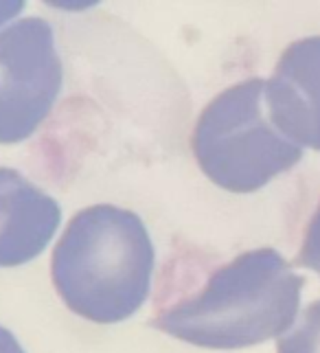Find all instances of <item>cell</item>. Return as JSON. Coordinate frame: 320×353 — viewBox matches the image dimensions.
Here are the masks:
<instances>
[{
	"label": "cell",
	"mask_w": 320,
	"mask_h": 353,
	"mask_svg": "<svg viewBox=\"0 0 320 353\" xmlns=\"http://www.w3.org/2000/svg\"><path fill=\"white\" fill-rule=\"evenodd\" d=\"M303 276L274 248H254L180 294L156 301L152 325L182 343L243 349L281 338L299 316Z\"/></svg>",
	"instance_id": "obj_1"
},
{
	"label": "cell",
	"mask_w": 320,
	"mask_h": 353,
	"mask_svg": "<svg viewBox=\"0 0 320 353\" xmlns=\"http://www.w3.org/2000/svg\"><path fill=\"white\" fill-rule=\"evenodd\" d=\"M154 261V243L137 213L94 204L72 215L55 243L51 279L72 314L114 325L150 296Z\"/></svg>",
	"instance_id": "obj_2"
},
{
	"label": "cell",
	"mask_w": 320,
	"mask_h": 353,
	"mask_svg": "<svg viewBox=\"0 0 320 353\" xmlns=\"http://www.w3.org/2000/svg\"><path fill=\"white\" fill-rule=\"evenodd\" d=\"M263 94V79L239 81L208 101L195 121V161L208 180L226 191L252 193L303 158V148L272 125Z\"/></svg>",
	"instance_id": "obj_3"
},
{
	"label": "cell",
	"mask_w": 320,
	"mask_h": 353,
	"mask_svg": "<svg viewBox=\"0 0 320 353\" xmlns=\"http://www.w3.org/2000/svg\"><path fill=\"white\" fill-rule=\"evenodd\" d=\"M61 59L51 24L22 18L0 33V145L27 141L61 90Z\"/></svg>",
	"instance_id": "obj_4"
},
{
	"label": "cell",
	"mask_w": 320,
	"mask_h": 353,
	"mask_svg": "<svg viewBox=\"0 0 320 353\" xmlns=\"http://www.w3.org/2000/svg\"><path fill=\"white\" fill-rule=\"evenodd\" d=\"M263 97L283 137L320 152V35L292 42L281 53Z\"/></svg>",
	"instance_id": "obj_5"
},
{
	"label": "cell",
	"mask_w": 320,
	"mask_h": 353,
	"mask_svg": "<svg viewBox=\"0 0 320 353\" xmlns=\"http://www.w3.org/2000/svg\"><path fill=\"white\" fill-rule=\"evenodd\" d=\"M61 220L55 198L16 169L0 167V268H16L46 248Z\"/></svg>",
	"instance_id": "obj_6"
},
{
	"label": "cell",
	"mask_w": 320,
	"mask_h": 353,
	"mask_svg": "<svg viewBox=\"0 0 320 353\" xmlns=\"http://www.w3.org/2000/svg\"><path fill=\"white\" fill-rule=\"evenodd\" d=\"M277 353H320V301H314L277 343Z\"/></svg>",
	"instance_id": "obj_7"
},
{
	"label": "cell",
	"mask_w": 320,
	"mask_h": 353,
	"mask_svg": "<svg viewBox=\"0 0 320 353\" xmlns=\"http://www.w3.org/2000/svg\"><path fill=\"white\" fill-rule=\"evenodd\" d=\"M297 263L303 268H310L320 276V202L312 215L310 224L305 228V239L299 250Z\"/></svg>",
	"instance_id": "obj_8"
},
{
	"label": "cell",
	"mask_w": 320,
	"mask_h": 353,
	"mask_svg": "<svg viewBox=\"0 0 320 353\" xmlns=\"http://www.w3.org/2000/svg\"><path fill=\"white\" fill-rule=\"evenodd\" d=\"M0 353H24L18 338L5 327H0Z\"/></svg>",
	"instance_id": "obj_9"
},
{
	"label": "cell",
	"mask_w": 320,
	"mask_h": 353,
	"mask_svg": "<svg viewBox=\"0 0 320 353\" xmlns=\"http://www.w3.org/2000/svg\"><path fill=\"white\" fill-rule=\"evenodd\" d=\"M24 3H18V0H14V3H0V27L11 20V18H16L20 11H22Z\"/></svg>",
	"instance_id": "obj_10"
}]
</instances>
